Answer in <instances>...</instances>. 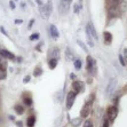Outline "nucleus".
Masks as SVG:
<instances>
[{"label":"nucleus","instance_id":"22","mask_svg":"<svg viewBox=\"0 0 127 127\" xmlns=\"http://www.w3.org/2000/svg\"><path fill=\"white\" fill-rule=\"evenodd\" d=\"M23 101H24V104H25V105H28V106H31L32 105V98L30 97H28V96H25V95H24L23 96Z\"/></svg>","mask_w":127,"mask_h":127},{"label":"nucleus","instance_id":"35","mask_svg":"<svg viewBox=\"0 0 127 127\" xmlns=\"http://www.w3.org/2000/svg\"><path fill=\"white\" fill-rule=\"evenodd\" d=\"M9 6H10V8H12V9L16 8V6H15V3H14V1H13V0H10V1H9Z\"/></svg>","mask_w":127,"mask_h":127},{"label":"nucleus","instance_id":"20","mask_svg":"<svg viewBox=\"0 0 127 127\" xmlns=\"http://www.w3.org/2000/svg\"><path fill=\"white\" fill-rule=\"evenodd\" d=\"M14 109H15V112L17 113V115H20V116L24 113V108L21 105V104H16Z\"/></svg>","mask_w":127,"mask_h":127},{"label":"nucleus","instance_id":"43","mask_svg":"<svg viewBox=\"0 0 127 127\" xmlns=\"http://www.w3.org/2000/svg\"><path fill=\"white\" fill-rule=\"evenodd\" d=\"M124 55H125V59H127V48L124 49Z\"/></svg>","mask_w":127,"mask_h":127},{"label":"nucleus","instance_id":"6","mask_svg":"<svg viewBox=\"0 0 127 127\" xmlns=\"http://www.w3.org/2000/svg\"><path fill=\"white\" fill-rule=\"evenodd\" d=\"M77 94H78V93H76L74 91L68 93V96H66V109H68V110H70L71 108H72V105H73V103H74V100H76V96H77Z\"/></svg>","mask_w":127,"mask_h":127},{"label":"nucleus","instance_id":"37","mask_svg":"<svg viewBox=\"0 0 127 127\" xmlns=\"http://www.w3.org/2000/svg\"><path fill=\"white\" fill-rule=\"evenodd\" d=\"M35 2L38 3L39 6H41V5H44V2H42V0H35Z\"/></svg>","mask_w":127,"mask_h":127},{"label":"nucleus","instance_id":"16","mask_svg":"<svg viewBox=\"0 0 127 127\" xmlns=\"http://www.w3.org/2000/svg\"><path fill=\"white\" fill-rule=\"evenodd\" d=\"M86 38H87V42H88V45L91 46V47H94V41H93V37L92 34L89 33V31L87 29H86Z\"/></svg>","mask_w":127,"mask_h":127},{"label":"nucleus","instance_id":"7","mask_svg":"<svg viewBox=\"0 0 127 127\" xmlns=\"http://www.w3.org/2000/svg\"><path fill=\"white\" fill-rule=\"evenodd\" d=\"M117 84H118L117 78H112V79H110L109 84H108V86H106V95H111L113 92H115L116 87H117Z\"/></svg>","mask_w":127,"mask_h":127},{"label":"nucleus","instance_id":"27","mask_svg":"<svg viewBox=\"0 0 127 127\" xmlns=\"http://www.w3.org/2000/svg\"><path fill=\"white\" fill-rule=\"evenodd\" d=\"M77 44L79 45V46H80V47H81V48H83L84 50H85L86 53H87V52H88V49H87V47H86V46H85V44H84V42L81 41V40H77Z\"/></svg>","mask_w":127,"mask_h":127},{"label":"nucleus","instance_id":"5","mask_svg":"<svg viewBox=\"0 0 127 127\" xmlns=\"http://www.w3.org/2000/svg\"><path fill=\"white\" fill-rule=\"evenodd\" d=\"M92 102H88V101H86L85 105L83 106V109L80 111V116H81V118H87L89 116V113L92 112Z\"/></svg>","mask_w":127,"mask_h":127},{"label":"nucleus","instance_id":"38","mask_svg":"<svg viewBox=\"0 0 127 127\" xmlns=\"http://www.w3.org/2000/svg\"><path fill=\"white\" fill-rule=\"evenodd\" d=\"M22 23H23L22 20H15V24H22Z\"/></svg>","mask_w":127,"mask_h":127},{"label":"nucleus","instance_id":"10","mask_svg":"<svg viewBox=\"0 0 127 127\" xmlns=\"http://www.w3.org/2000/svg\"><path fill=\"white\" fill-rule=\"evenodd\" d=\"M48 56L50 59H57L60 56V48L57 47H52L48 50Z\"/></svg>","mask_w":127,"mask_h":127},{"label":"nucleus","instance_id":"8","mask_svg":"<svg viewBox=\"0 0 127 127\" xmlns=\"http://www.w3.org/2000/svg\"><path fill=\"white\" fill-rule=\"evenodd\" d=\"M72 89H73L76 93L84 92V91H85L84 83H81V81H73V83H72Z\"/></svg>","mask_w":127,"mask_h":127},{"label":"nucleus","instance_id":"23","mask_svg":"<svg viewBox=\"0 0 127 127\" xmlns=\"http://www.w3.org/2000/svg\"><path fill=\"white\" fill-rule=\"evenodd\" d=\"M41 74H42V69L40 68V66L34 69V71H33V76H34V77H39V76H41Z\"/></svg>","mask_w":127,"mask_h":127},{"label":"nucleus","instance_id":"15","mask_svg":"<svg viewBox=\"0 0 127 127\" xmlns=\"http://www.w3.org/2000/svg\"><path fill=\"white\" fill-rule=\"evenodd\" d=\"M73 52L71 50L70 47H66V49H65V57H66V60L68 61H71V60H73Z\"/></svg>","mask_w":127,"mask_h":127},{"label":"nucleus","instance_id":"30","mask_svg":"<svg viewBox=\"0 0 127 127\" xmlns=\"http://www.w3.org/2000/svg\"><path fill=\"white\" fill-rule=\"evenodd\" d=\"M7 74H6V71H0V80H3L6 79Z\"/></svg>","mask_w":127,"mask_h":127},{"label":"nucleus","instance_id":"40","mask_svg":"<svg viewBox=\"0 0 127 127\" xmlns=\"http://www.w3.org/2000/svg\"><path fill=\"white\" fill-rule=\"evenodd\" d=\"M8 118H9V120H12V121H14V120H15V117H14V116H12V115L9 116Z\"/></svg>","mask_w":127,"mask_h":127},{"label":"nucleus","instance_id":"34","mask_svg":"<svg viewBox=\"0 0 127 127\" xmlns=\"http://www.w3.org/2000/svg\"><path fill=\"white\" fill-rule=\"evenodd\" d=\"M103 127H109V119L105 118L103 121Z\"/></svg>","mask_w":127,"mask_h":127},{"label":"nucleus","instance_id":"21","mask_svg":"<svg viewBox=\"0 0 127 127\" xmlns=\"http://www.w3.org/2000/svg\"><path fill=\"white\" fill-rule=\"evenodd\" d=\"M81 121H83V118H80V117H78V118H74L71 120V124L73 125L74 127H78L80 124H81Z\"/></svg>","mask_w":127,"mask_h":127},{"label":"nucleus","instance_id":"29","mask_svg":"<svg viewBox=\"0 0 127 127\" xmlns=\"http://www.w3.org/2000/svg\"><path fill=\"white\" fill-rule=\"evenodd\" d=\"M123 0H111V6H119Z\"/></svg>","mask_w":127,"mask_h":127},{"label":"nucleus","instance_id":"32","mask_svg":"<svg viewBox=\"0 0 127 127\" xmlns=\"http://www.w3.org/2000/svg\"><path fill=\"white\" fill-rule=\"evenodd\" d=\"M0 31H1V33H3V34L6 35V37H9L8 33H7V31L5 30V28H3V27H0Z\"/></svg>","mask_w":127,"mask_h":127},{"label":"nucleus","instance_id":"31","mask_svg":"<svg viewBox=\"0 0 127 127\" xmlns=\"http://www.w3.org/2000/svg\"><path fill=\"white\" fill-rule=\"evenodd\" d=\"M30 79H31V77H30V76H25V77L23 78V83L24 84H28L30 81Z\"/></svg>","mask_w":127,"mask_h":127},{"label":"nucleus","instance_id":"4","mask_svg":"<svg viewBox=\"0 0 127 127\" xmlns=\"http://www.w3.org/2000/svg\"><path fill=\"white\" fill-rule=\"evenodd\" d=\"M106 113H108V119H109V121L112 123V121H115V119L117 118V116H118V108L116 105L109 106Z\"/></svg>","mask_w":127,"mask_h":127},{"label":"nucleus","instance_id":"26","mask_svg":"<svg viewBox=\"0 0 127 127\" xmlns=\"http://www.w3.org/2000/svg\"><path fill=\"white\" fill-rule=\"evenodd\" d=\"M39 37H40V34H39L38 32H35V33H32V34L30 35V40L31 41H34V40H38Z\"/></svg>","mask_w":127,"mask_h":127},{"label":"nucleus","instance_id":"18","mask_svg":"<svg viewBox=\"0 0 127 127\" xmlns=\"http://www.w3.org/2000/svg\"><path fill=\"white\" fill-rule=\"evenodd\" d=\"M35 124V117L34 116H31L27 119V126L28 127H33Z\"/></svg>","mask_w":127,"mask_h":127},{"label":"nucleus","instance_id":"42","mask_svg":"<svg viewBox=\"0 0 127 127\" xmlns=\"http://www.w3.org/2000/svg\"><path fill=\"white\" fill-rule=\"evenodd\" d=\"M70 78H71V79H72V80H73V79H76V74L71 73V74H70Z\"/></svg>","mask_w":127,"mask_h":127},{"label":"nucleus","instance_id":"44","mask_svg":"<svg viewBox=\"0 0 127 127\" xmlns=\"http://www.w3.org/2000/svg\"><path fill=\"white\" fill-rule=\"evenodd\" d=\"M78 1H79V3H80V5L83 3V0H78Z\"/></svg>","mask_w":127,"mask_h":127},{"label":"nucleus","instance_id":"12","mask_svg":"<svg viewBox=\"0 0 127 127\" xmlns=\"http://www.w3.org/2000/svg\"><path fill=\"white\" fill-rule=\"evenodd\" d=\"M49 31H50V35H52V38L53 39H59L60 37V32H59V30H57V28L54 25V24H52L49 27Z\"/></svg>","mask_w":127,"mask_h":127},{"label":"nucleus","instance_id":"19","mask_svg":"<svg viewBox=\"0 0 127 127\" xmlns=\"http://www.w3.org/2000/svg\"><path fill=\"white\" fill-rule=\"evenodd\" d=\"M48 64H49L50 70H54V69L56 68V65H57V59H50L49 61H48Z\"/></svg>","mask_w":127,"mask_h":127},{"label":"nucleus","instance_id":"33","mask_svg":"<svg viewBox=\"0 0 127 127\" xmlns=\"http://www.w3.org/2000/svg\"><path fill=\"white\" fill-rule=\"evenodd\" d=\"M119 61H120V64L124 66L125 65V60H124V57H123V55H120V54H119Z\"/></svg>","mask_w":127,"mask_h":127},{"label":"nucleus","instance_id":"3","mask_svg":"<svg viewBox=\"0 0 127 127\" xmlns=\"http://www.w3.org/2000/svg\"><path fill=\"white\" fill-rule=\"evenodd\" d=\"M86 70H87L88 73H93V74H95V72H96L95 61H94V59H93L91 55H88L87 59H86Z\"/></svg>","mask_w":127,"mask_h":127},{"label":"nucleus","instance_id":"41","mask_svg":"<svg viewBox=\"0 0 127 127\" xmlns=\"http://www.w3.org/2000/svg\"><path fill=\"white\" fill-rule=\"evenodd\" d=\"M41 46H42V44H39V45H38V47H35V48H37V49H38L39 52H40V50H41Z\"/></svg>","mask_w":127,"mask_h":127},{"label":"nucleus","instance_id":"13","mask_svg":"<svg viewBox=\"0 0 127 127\" xmlns=\"http://www.w3.org/2000/svg\"><path fill=\"white\" fill-rule=\"evenodd\" d=\"M119 14V6H111L109 8V16L110 17H117Z\"/></svg>","mask_w":127,"mask_h":127},{"label":"nucleus","instance_id":"24","mask_svg":"<svg viewBox=\"0 0 127 127\" xmlns=\"http://www.w3.org/2000/svg\"><path fill=\"white\" fill-rule=\"evenodd\" d=\"M74 68H76V70H80V69H81V64H83V62H81V60H76V61H74Z\"/></svg>","mask_w":127,"mask_h":127},{"label":"nucleus","instance_id":"28","mask_svg":"<svg viewBox=\"0 0 127 127\" xmlns=\"http://www.w3.org/2000/svg\"><path fill=\"white\" fill-rule=\"evenodd\" d=\"M84 127H94V125H93L92 120H89V119H87V120L85 121V124H84Z\"/></svg>","mask_w":127,"mask_h":127},{"label":"nucleus","instance_id":"17","mask_svg":"<svg viewBox=\"0 0 127 127\" xmlns=\"http://www.w3.org/2000/svg\"><path fill=\"white\" fill-rule=\"evenodd\" d=\"M7 70V61L0 56V71H6Z\"/></svg>","mask_w":127,"mask_h":127},{"label":"nucleus","instance_id":"1","mask_svg":"<svg viewBox=\"0 0 127 127\" xmlns=\"http://www.w3.org/2000/svg\"><path fill=\"white\" fill-rule=\"evenodd\" d=\"M53 12V2H52V0H48L46 3L41 5V6L39 7V13L41 15V17L44 20H48Z\"/></svg>","mask_w":127,"mask_h":127},{"label":"nucleus","instance_id":"2","mask_svg":"<svg viewBox=\"0 0 127 127\" xmlns=\"http://www.w3.org/2000/svg\"><path fill=\"white\" fill-rule=\"evenodd\" d=\"M72 3V0H60L59 3V12L61 15H66L70 10V6Z\"/></svg>","mask_w":127,"mask_h":127},{"label":"nucleus","instance_id":"9","mask_svg":"<svg viewBox=\"0 0 127 127\" xmlns=\"http://www.w3.org/2000/svg\"><path fill=\"white\" fill-rule=\"evenodd\" d=\"M86 29L89 31V33L92 34L93 38H94V39H98L97 32H96V30H95V28H94V24H93L92 22H88V23H87V27H86Z\"/></svg>","mask_w":127,"mask_h":127},{"label":"nucleus","instance_id":"39","mask_svg":"<svg viewBox=\"0 0 127 127\" xmlns=\"http://www.w3.org/2000/svg\"><path fill=\"white\" fill-rule=\"evenodd\" d=\"M16 125H17V127H23V124H22V121H17V123H16Z\"/></svg>","mask_w":127,"mask_h":127},{"label":"nucleus","instance_id":"14","mask_svg":"<svg viewBox=\"0 0 127 127\" xmlns=\"http://www.w3.org/2000/svg\"><path fill=\"white\" fill-rule=\"evenodd\" d=\"M103 38H104V44L105 45H110L112 42V34H111L109 31H104Z\"/></svg>","mask_w":127,"mask_h":127},{"label":"nucleus","instance_id":"25","mask_svg":"<svg viewBox=\"0 0 127 127\" xmlns=\"http://www.w3.org/2000/svg\"><path fill=\"white\" fill-rule=\"evenodd\" d=\"M80 9H83V6H81V5H78V3H73V12L76 13V14H78V13L80 12Z\"/></svg>","mask_w":127,"mask_h":127},{"label":"nucleus","instance_id":"11","mask_svg":"<svg viewBox=\"0 0 127 127\" xmlns=\"http://www.w3.org/2000/svg\"><path fill=\"white\" fill-rule=\"evenodd\" d=\"M0 56L6 57V59H9V60H15V55L12 52H9L7 49H0Z\"/></svg>","mask_w":127,"mask_h":127},{"label":"nucleus","instance_id":"36","mask_svg":"<svg viewBox=\"0 0 127 127\" xmlns=\"http://www.w3.org/2000/svg\"><path fill=\"white\" fill-rule=\"evenodd\" d=\"M33 24H34V20H31V22H30V24H29V28H28V29H31V28H32V25Z\"/></svg>","mask_w":127,"mask_h":127}]
</instances>
